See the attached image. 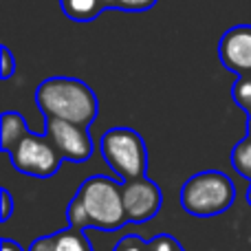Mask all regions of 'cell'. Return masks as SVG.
Wrapping results in <instances>:
<instances>
[{"label":"cell","mask_w":251,"mask_h":251,"mask_svg":"<svg viewBox=\"0 0 251 251\" xmlns=\"http://www.w3.org/2000/svg\"><path fill=\"white\" fill-rule=\"evenodd\" d=\"M35 101L47 119H64L88 128L97 117V97L88 84L75 77H49L35 91Z\"/></svg>","instance_id":"1"},{"label":"cell","mask_w":251,"mask_h":251,"mask_svg":"<svg viewBox=\"0 0 251 251\" xmlns=\"http://www.w3.org/2000/svg\"><path fill=\"white\" fill-rule=\"evenodd\" d=\"M77 199L86 212L91 227L110 231L119 229L128 221L124 209L122 185L115 178L101 176V174L86 178L77 192Z\"/></svg>","instance_id":"2"},{"label":"cell","mask_w":251,"mask_h":251,"mask_svg":"<svg viewBox=\"0 0 251 251\" xmlns=\"http://www.w3.org/2000/svg\"><path fill=\"white\" fill-rule=\"evenodd\" d=\"M234 183L223 172H199L183 185L181 205L192 216H216L234 205Z\"/></svg>","instance_id":"3"},{"label":"cell","mask_w":251,"mask_h":251,"mask_svg":"<svg viewBox=\"0 0 251 251\" xmlns=\"http://www.w3.org/2000/svg\"><path fill=\"white\" fill-rule=\"evenodd\" d=\"M101 156L124 181H134L146 174L148 152L141 134L132 128H113L101 134Z\"/></svg>","instance_id":"4"},{"label":"cell","mask_w":251,"mask_h":251,"mask_svg":"<svg viewBox=\"0 0 251 251\" xmlns=\"http://www.w3.org/2000/svg\"><path fill=\"white\" fill-rule=\"evenodd\" d=\"M13 168L22 174L29 176L47 178L60 170L62 154L55 150L49 137H40V134H26L11 152Z\"/></svg>","instance_id":"5"},{"label":"cell","mask_w":251,"mask_h":251,"mask_svg":"<svg viewBox=\"0 0 251 251\" xmlns=\"http://www.w3.org/2000/svg\"><path fill=\"white\" fill-rule=\"evenodd\" d=\"M47 137L62 154V159L82 163L93 154V139L84 126L64 122V119H47Z\"/></svg>","instance_id":"6"},{"label":"cell","mask_w":251,"mask_h":251,"mask_svg":"<svg viewBox=\"0 0 251 251\" xmlns=\"http://www.w3.org/2000/svg\"><path fill=\"white\" fill-rule=\"evenodd\" d=\"M122 194L126 216L132 223H148L150 218H154L159 214L161 203H163L161 190L146 176L126 181L122 185Z\"/></svg>","instance_id":"7"},{"label":"cell","mask_w":251,"mask_h":251,"mask_svg":"<svg viewBox=\"0 0 251 251\" xmlns=\"http://www.w3.org/2000/svg\"><path fill=\"white\" fill-rule=\"evenodd\" d=\"M218 57L227 71L238 75L251 73V25H236L223 33Z\"/></svg>","instance_id":"8"},{"label":"cell","mask_w":251,"mask_h":251,"mask_svg":"<svg viewBox=\"0 0 251 251\" xmlns=\"http://www.w3.org/2000/svg\"><path fill=\"white\" fill-rule=\"evenodd\" d=\"M26 134H29V128H26V122L22 115H18V113L2 115V119H0V146H2V150L7 152V154Z\"/></svg>","instance_id":"9"},{"label":"cell","mask_w":251,"mask_h":251,"mask_svg":"<svg viewBox=\"0 0 251 251\" xmlns=\"http://www.w3.org/2000/svg\"><path fill=\"white\" fill-rule=\"evenodd\" d=\"M62 11L73 22H91L106 9L101 0H60Z\"/></svg>","instance_id":"10"},{"label":"cell","mask_w":251,"mask_h":251,"mask_svg":"<svg viewBox=\"0 0 251 251\" xmlns=\"http://www.w3.org/2000/svg\"><path fill=\"white\" fill-rule=\"evenodd\" d=\"M53 247L55 251H93L91 243L77 227H69V229L53 236Z\"/></svg>","instance_id":"11"},{"label":"cell","mask_w":251,"mask_h":251,"mask_svg":"<svg viewBox=\"0 0 251 251\" xmlns=\"http://www.w3.org/2000/svg\"><path fill=\"white\" fill-rule=\"evenodd\" d=\"M231 163L238 174H243L245 178H251V137H245L243 141H238V146L231 152Z\"/></svg>","instance_id":"12"},{"label":"cell","mask_w":251,"mask_h":251,"mask_svg":"<svg viewBox=\"0 0 251 251\" xmlns=\"http://www.w3.org/2000/svg\"><path fill=\"white\" fill-rule=\"evenodd\" d=\"M231 95H234L236 104L251 115V77H247V75H240V77L236 79L234 88H231Z\"/></svg>","instance_id":"13"},{"label":"cell","mask_w":251,"mask_h":251,"mask_svg":"<svg viewBox=\"0 0 251 251\" xmlns=\"http://www.w3.org/2000/svg\"><path fill=\"white\" fill-rule=\"evenodd\" d=\"M106 9H122V11H148L156 4V0H101Z\"/></svg>","instance_id":"14"},{"label":"cell","mask_w":251,"mask_h":251,"mask_svg":"<svg viewBox=\"0 0 251 251\" xmlns=\"http://www.w3.org/2000/svg\"><path fill=\"white\" fill-rule=\"evenodd\" d=\"M66 218H69L71 227H77V229H86V227H91L88 216H86V212H84V207H82V203H79L77 196H75V199L71 201V205L66 207Z\"/></svg>","instance_id":"15"},{"label":"cell","mask_w":251,"mask_h":251,"mask_svg":"<svg viewBox=\"0 0 251 251\" xmlns=\"http://www.w3.org/2000/svg\"><path fill=\"white\" fill-rule=\"evenodd\" d=\"M113 251H150V243L141 240L139 236H126L124 240L115 245Z\"/></svg>","instance_id":"16"},{"label":"cell","mask_w":251,"mask_h":251,"mask_svg":"<svg viewBox=\"0 0 251 251\" xmlns=\"http://www.w3.org/2000/svg\"><path fill=\"white\" fill-rule=\"evenodd\" d=\"M0 57H2V66H0V77L9 79L13 73H16V57H13L11 49L2 47L0 49Z\"/></svg>","instance_id":"17"},{"label":"cell","mask_w":251,"mask_h":251,"mask_svg":"<svg viewBox=\"0 0 251 251\" xmlns=\"http://www.w3.org/2000/svg\"><path fill=\"white\" fill-rule=\"evenodd\" d=\"M150 251H183V247L172 238V236H156L150 240Z\"/></svg>","instance_id":"18"},{"label":"cell","mask_w":251,"mask_h":251,"mask_svg":"<svg viewBox=\"0 0 251 251\" xmlns=\"http://www.w3.org/2000/svg\"><path fill=\"white\" fill-rule=\"evenodd\" d=\"M2 218H0V221L2 223H7L9 218H11V209H13V203H11V194H9L7 190H2Z\"/></svg>","instance_id":"19"},{"label":"cell","mask_w":251,"mask_h":251,"mask_svg":"<svg viewBox=\"0 0 251 251\" xmlns=\"http://www.w3.org/2000/svg\"><path fill=\"white\" fill-rule=\"evenodd\" d=\"M29 251H55V247H53V236H47V238L35 240V243L31 245Z\"/></svg>","instance_id":"20"},{"label":"cell","mask_w":251,"mask_h":251,"mask_svg":"<svg viewBox=\"0 0 251 251\" xmlns=\"http://www.w3.org/2000/svg\"><path fill=\"white\" fill-rule=\"evenodd\" d=\"M2 251H25V249H22L18 243H13V240L2 238Z\"/></svg>","instance_id":"21"},{"label":"cell","mask_w":251,"mask_h":251,"mask_svg":"<svg viewBox=\"0 0 251 251\" xmlns=\"http://www.w3.org/2000/svg\"><path fill=\"white\" fill-rule=\"evenodd\" d=\"M247 199H249V203H251V187H249V194H247Z\"/></svg>","instance_id":"22"},{"label":"cell","mask_w":251,"mask_h":251,"mask_svg":"<svg viewBox=\"0 0 251 251\" xmlns=\"http://www.w3.org/2000/svg\"><path fill=\"white\" fill-rule=\"evenodd\" d=\"M249 137H251V117H249Z\"/></svg>","instance_id":"23"}]
</instances>
